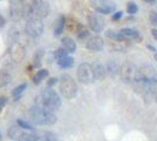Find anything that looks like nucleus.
<instances>
[{"label": "nucleus", "instance_id": "obj_13", "mask_svg": "<svg viewBox=\"0 0 157 141\" xmlns=\"http://www.w3.org/2000/svg\"><path fill=\"white\" fill-rule=\"evenodd\" d=\"M10 13H11V18H12L14 21L20 20V18L24 16L23 6H19V5H17V4H13V5L11 6Z\"/></svg>", "mask_w": 157, "mask_h": 141}, {"label": "nucleus", "instance_id": "obj_29", "mask_svg": "<svg viewBox=\"0 0 157 141\" xmlns=\"http://www.w3.org/2000/svg\"><path fill=\"white\" fill-rule=\"evenodd\" d=\"M149 20H150V23H151V25L157 26V12H150Z\"/></svg>", "mask_w": 157, "mask_h": 141}, {"label": "nucleus", "instance_id": "obj_26", "mask_svg": "<svg viewBox=\"0 0 157 141\" xmlns=\"http://www.w3.org/2000/svg\"><path fill=\"white\" fill-rule=\"evenodd\" d=\"M126 11H128V13H130V14H135V13L138 11V7H137V5L135 4L134 1H130V2L128 4Z\"/></svg>", "mask_w": 157, "mask_h": 141}, {"label": "nucleus", "instance_id": "obj_5", "mask_svg": "<svg viewBox=\"0 0 157 141\" xmlns=\"http://www.w3.org/2000/svg\"><path fill=\"white\" fill-rule=\"evenodd\" d=\"M121 79L126 82V84H132L135 81V79L137 78V74H138V68L135 66L134 63H124L122 65L121 70Z\"/></svg>", "mask_w": 157, "mask_h": 141}, {"label": "nucleus", "instance_id": "obj_6", "mask_svg": "<svg viewBox=\"0 0 157 141\" xmlns=\"http://www.w3.org/2000/svg\"><path fill=\"white\" fill-rule=\"evenodd\" d=\"M77 77L82 84H91L94 81V70L90 63H80L77 70Z\"/></svg>", "mask_w": 157, "mask_h": 141}, {"label": "nucleus", "instance_id": "obj_4", "mask_svg": "<svg viewBox=\"0 0 157 141\" xmlns=\"http://www.w3.org/2000/svg\"><path fill=\"white\" fill-rule=\"evenodd\" d=\"M50 5L48 2H45V1H40L37 6H34L31 9H27V11H24V16L29 19H39L41 20L43 18H45L50 14Z\"/></svg>", "mask_w": 157, "mask_h": 141}, {"label": "nucleus", "instance_id": "obj_20", "mask_svg": "<svg viewBox=\"0 0 157 141\" xmlns=\"http://www.w3.org/2000/svg\"><path fill=\"white\" fill-rule=\"evenodd\" d=\"M57 63H58V65H59L62 68H69V67H71V66L73 65V58L66 56V58H63V59L58 60Z\"/></svg>", "mask_w": 157, "mask_h": 141}, {"label": "nucleus", "instance_id": "obj_28", "mask_svg": "<svg viewBox=\"0 0 157 141\" xmlns=\"http://www.w3.org/2000/svg\"><path fill=\"white\" fill-rule=\"evenodd\" d=\"M17 124H18V126H19L20 128L29 129V131H33V127H32L30 124H27L26 121H24V120H18V121H17Z\"/></svg>", "mask_w": 157, "mask_h": 141}, {"label": "nucleus", "instance_id": "obj_37", "mask_svg": "<svg viewBox=\"0 0 157 141\" xmlns=\"http://www.w3.org/2000/svg\"><path fill=\"white\" fill-rule=\"evenodd\" d=\"M155 56H156V59H157V52H155Z\"/></svg>", "mask_w": 157, "mask_h": 141}, {"label": "nucleus", "instance_id": "obj_7", "mask_svg": "<svg viewBox=\"0 0 157 141\" xmlns=\"http://www.w3.org/2000/svg\"><path fill=\"white\" fill-rule=\"evenodd\" d=\"M43 31H44V25H43V21L39 19H29V21L26 23L25 32L27 35L37 38L43 34Z\"/></svg>", "mask_w": 157, "mask_h": 141}, {"label": "nucleus", "instance_id": "obj_31", "mask_svg": "<svg viewBox=\"0 0 157 141\" xmlns=\"http://www.w3.org/2000/svg\"><path fill=\"white\" fill-rule=\"evenodd\" d=\"M6 103H7V98H6V96H1V98H0V112H1L2 108L6 106Z\"/></svg>", "mask_w": 157, "mask_h": 141}, {"label": "nucleus", "instance_id": "obj_17", "mask_svg": "<svg viewBox=\"0 0 157 141\" xmlns=\"http://www.w3.org/2000/svg\"><path fill=\"white\" fill-rule=\"evenodd\" d=\"M65 25H66V19H65V16H60L59 18V20H58V23L56 25L55 27V35L56 37H59L62 33H63V30L64 27H65Z\"/></svg>", "mask_w": 157, "mask_h": 141}, {"label": "nucleus", "instance_id": "obj_3", "mask_svg": "<svg viewBox=\"0 0 157 141\" xmlns=\"http://www.w3.org/2000/svg\"><path fill=\"white\" fill-rule=\"evenodd\" d=\"M59 89L65 99H73L77 95V85L67 74H64L59 79Z\"/></svg>", "mask_w": 157, "mask_h": 141}, {"label": "nucleus", "instance_id": "obj_27", "mask_svg": "<svg viewBox=\"0 0 157 141\" xmlns=\"http://www.w3.org/2000/svg\"><path fill=\"white\" fill-rule=\"evenodd\" d=\"M117 72V65L115 63H110L106 67V73H109L111 77L115 75V73Z\"/></svg>", "mask_w": 157, "mask_h": 141}, {"label": "nucleus", "instance_id": "obj_35", "mask_svg": "<svg viewBox=\"0 0 157 141\" xmlns=\"http://www.w3.org/2000/svg\"><path fill=\"white\" fill-rule=\"evenodd\" d=\"M4 25H5V19L0 16V27H2Z\"/></svg>", "mask_w": 157, "mask_h": 141}, {"label": "nucleus", "instance_id": "obj_18", "mask_svg": "<svg viewBox=\"0 0 157 141\" xmlns=\"http://www.w3.org/2000/svg\"><path fill=\"white\" fill-rule=\"evenodd\" d=\"M47 75H48V70H38V72H37V74L33 77V82H34L36 85H39L40 82H41V80H44Z\"/></svg>", "mask_w": 157, "mask_h": 141}, {"label": "nucleus", "instance_id": "obj_8", "mask_svg": "<svg viewBox=\"0 0 157 141\" xmlns=\"http://www.w3.org/2000/svg\"><path fill=\"white\" fill-rule=\"evenodd\" d=\"M91 5L94 11L101 14H109L116 8V5L112 0H91Z\"/></svg>", "mask_w": 157, "mask_h": 141}, {"label": "nucleus", "instance_id": "obj_2", "mask_svg": "<svg viewBox=\"0 0 157 141\" xmlns=\"http://www.w3.org/2000/svg\"><path fill=\"white\" fill-rule=\"evenodd\" d=\"M29 114L32 121L37 125H53L57 121V117L53 114V112L44 110L36 105L30 108Z\"/></svg>", "mask_w": 157, "mask_h": 141}, {"label": "nucleus", "instance_id": "obj_30", "mask_svg": "<svg viewBox=\"0 0 157 141\" xmlns=\"http://www.w3.org/2000/svg\"><path fill=\"white\" fill-rule=\"evenodd\" d=\"M77 34H78V38H79V39H80V40L86 39L87 37H89V32H87L86 30H82V31L78 32Z\"/></svg>", "mask_w": 157, "mask_h": 141}, {"label": "nucleus", "instance_id": "obj_36", "mask_svg": "<svg viewBox=\"0 0 157 141\" xmlns=\"http://www.w3.org/2000/svg\"><path fill=\"white\" fill-rule=\"evenodd\" d=\"M144 1H147V2H154L155 0H144Z\"/></svg>", "mask_w": 157, "mask_h": 141}, {"label": "nucleus", "instance_id": "obj_12", "mask_svg": "<svg viewBox=\"0 0 157 141\" xmlns=\"http://www.w3.org/2000/svg\"><path fill=\"white\" fill-rule=\"evenodd\" d=\"M94 70V77L97 80H103L106 77V67L103 66L102 63H94L92 66Z\"/></svg>", "mask_w": 157, "mask_h": 141}, {"label": "nucleus", "instance_id": "obj_21", "mask_svg": "<svg viewBox=\"0 0 157 141\" xmlns=\"http://www.w3.org/2000/svg\"><path fill=\"white\" fill-rule=\"evenodd\" d=\"M10 81H11V75L8 74L7 72L1 70L0 72V87H4L6 86V85H8Z\"/></svg>", "mask_w": 157, "mask_h": 141}, {"label": "nucleus", "instance_id": "obj_24", "mask_svg": "<svg viewBox=\"0 0 157 141\" xmlns=\"http://www.w3.org/2000/svg\"><path fill=\"white\" fill-rule=\"evenodd\" d=\"M26 87H27L26 84H21L20 86L16 87V88L13 89V92H12V95H13L16 99H19V98H20V95H21V93L25 91V88H26Z\"/></svg>", "mask_w": 157, "mask_h": 141}, {"label": "nucleus", "instance_id": "obj_32", "mask_svg": "<svg viewBox=\"0 0 157 141\" xmlns=\"http://www.w3.org/2000/svg\"><path fill=\"white\" fill-rule=\"evenodd\" d=\"M123 16V12H116L113 16H112V20H118V19H121Z\"/></svg>", "mask_w": 157, "mask_h": 141}, {"label": "nucleus", "instance_id": "obj_14", "mask_svg": "<svg viewBox=\"0 0 157 141\" xmlns=\"http://www.w3.org/2000/svg\"><path fill=\"white\" fill-rule=\"evenodd\" d=\"M62 44H63L64 48L67 51V52H75L76 51V48H77V45H76V42H75V40L69 38V37H65L62 39Z\"/></svg>", "mask_w": 157, "mask_h": 141}, {"label": "nucleus", "instance_id": "obj_22", "mask_svg": "<svg viewBox=\"0 0 157 141\" xmlns=\"http://www.w3.org/2000/svg\"><path fill=\"white\" fill-rule=\"evenodd\" d=\"M8 136H10V139H19V136H20V134L19 133V127H16V126H12L10 129H8Z\"/></svg>", "mask_w": 157, "mask_h": 141}, {"label": "nucleus", "instance_id": "obj_19", "mask_svg": "<svg viewBox=\"0 0 157 141\" xmlns=\"http://www.w3.org/2000/svg\"><path fill=\"white\" fill-rule=\"evenodd\" d=\"M40 141H58V138L52 132H41L39 133Z\"/></svg>", "mask_w": 157, "mask_h": 141}, {"label": "nucleus", "instance_id": "obj_16", "mask_svg": "<svg viewBox=\"0 0 157 141\" xmlns=\"http://www.w3.org/2000/svg\"><path fill=\"white\" fill-rule=\"evenodd\" d=\"M18 141H40L39 133H21Z\"/></svg>", "mask_w": 157, "mask_h": 141}, {"label": "nucleus", "instance_id": "obj_23", "mask_svg": "<svg viewBox=\"0 0 157 141\" xmlns=\"http://www.w3.org/2000/svg\"><path fill=\"white\" fill-rule=\"evenodd\" d=\"M43 55H44V52H43V49H39V51H37V52H36V54H34V58H33V66H34V67H39V66H40Z\"/></svg>", "mask_w": 157, "mask_h": 141}, {"label": "nucleus", "instance_id": "obj_25", "mask_svg": "<svg viewBox=\"0 0 157 141\" xmlns=\"http://www.w3.org/2000/svg\"><path fill=\"white\" fill-rule=\"evenodd\" d=\"M67 53H69V52H67L65 48H58V49L55 52V56H56V59H57V60H60V59H63V58L69 56Z\"/></svg>", "mask_w": 157, "mask_h": 141}, {"label": "nucleus", "instance_id": "obj_38", "mask_svg": "<svg viewBox=\"0 0 157 141\" xmlns=\"http://www.w3.org/2000/svg\"><path fill=\"white\" fill-rule=\"evenodd\" d=\"M0 138H1V134H0Z\"/></svg>", "mask_w": 157, "mask_h": 141}, {"label": "nucleus", "instance_id": "obj_10", "mask_svg": "<svg viewBox=\"0 0 157 141\" xmlns=\"http://www.w3.org/2000/svg\"><path fill=\"white\" fill-rule=\"evenodd\" d=\"M87 20H89V26H90V28L94 32L99 33V32L103 31V28H104V21H103L98 16H96V14H90L89 18H87Z\"/></svg>", "mask_w": 157, "mask_h": 141}, {"label": "nucleus", "instance_id": "obj_34", "mask_svg": "<svg viewBox=\"0 0 157 141\" xmlns=\"http://www.w3.org/2000/svg\"><path fill=\"white\" fill-rule=\"evenodd\" d=\"M151 34H152V37L157 40V30H155V28H154V30H151Z\"/></svg>", "mask_w": 157, "mask_h": 141}, {"label": "nucleus", "instance_id": "obj_11", "mask_svg": "<svg viewBox=\"0 0 157 141\" xmlns=\"http://www.w3.org/2000/svg\"><path fill=\"white\" fill-rule=\"evenodd\" d=\"M104 47V41L101 37H91L86 42V48L90 51H102Z\"/></svg>", "mask_w": 157, "mask_h": 141}, {"label": "nucleus", "instance_id": "obj_1", "mask_svg": "<svg viewBox=\"0 0 157 141\" xmlns=\"http://www.w3.org/2000/svg\"><path fill=\"white\" fill-rule=\"evenodd\" d=\"M34 102H36L34 103L36 106L41 107L46 110H50V112L58 110L62 105V100H60L59 95L56 93V91L51 89V88L44 89L41 93L38 94L36 96Z\"/></svg>", "mask_w": 157, "mask_h": 141}, {"label": "nucleus", "instance_id": "obj_33", "mask_svg": "<svg viewBox=\"0 0 157 141\" xmlns=\"http://www.w3.org/2000/svg\"><path fill=\"white\" fill-rule=\"evenodd\" d=\"M58 81V79H56V78H51L50 80H48V82H47V85H48V87H51V86H53L56 82Z\"/></svg>", "mask_w": 157, "mask_h": 141}, {"label": "nucleus", "instance_id": "obj_15", "mask_svg": "<svg viewBox=\"0 0 157 141\" xmlns=\"http://www.w3.org/2000/svg\"><path fill=\"white\" fill-rule=\"evenodd\" d=\"M119 33L124 37V38H126V39H140V35H138V33H137V31H135V30H132V28H122L121 31H119Z\"/></svg>", "mask_w": 157, "mask_h": 141}, {"label": "nucleus", "instance_id": "obj_9", "mask_svg": "<svg viewBox=\"0 0 157 141\" xmlns=\"http://www.w3.org/2000/svg\"><path fill=\"white\" fill-rule=\"evenodd\" d=\"M10 55L14 63H20L25 56V48L19 42H13L10 47Z\"/></svg>", "mask_w": 157, "mask_h": 141}]
</instances>
